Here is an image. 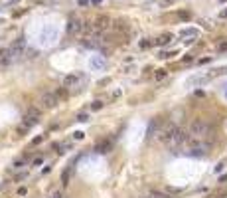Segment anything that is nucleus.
<instances>
[{"mask_svg": "<svg viewBox=\"0 0 227 198\" xmlns=\"http://www.w3.org/2000/svg\"><path fill=\"white\" fill-rule=\"evenodd\" d=\"M190 135L194 137V139H209L213 135V129H211V125H209L207 121H203V119H194L192 123H190Z\"/></svg>", "mask_w": 227, "mask_h": 198, "instance_id": "nucleus-1", "label": "nucleus"}, {"mask_svg": "<svg viewBox=\"0 0 227 198\" xmlns=\"http://www.w3.org/2000/svg\"><path fill=\"white\" fill-rule=\"evenodd\" d=\"M211 149V143L203 141V139H192L188 143V154L190 157H205Z\"/></svg>", "mask_w": 227, "mask_h": 198, "instance_id": "nucleus-2", "label": "nucleus"}, {"mask_svg": "<svg viewBox=\"0 0 227 198\" xmlns=\"http://www.w3.org/2000/svg\"><path fill=\"white\" fill-rule=\"evenodd\" d=\"M176 131H178V127L174 125V123H166V125L158 131V141L164 143V145H168V143L172 141V137H174Z\"/></svg>", "mask_w": 227, "mask_h": 198, "instance_id": "nucleus-3", "label": "nucleus"}, {"mask_svg": "<svg viewBox=\"0 0 227 198\" xmlns=\"http://www.w3.org/2000/svg\"><path fill=\"white\" fill-rule=\"evenodd\" d=\"M93 24H95V34H103V32L113 28L111 18H107V16H97V18L93 20Z\"/></svg>", "mask_w": 227, "mask_h": 198, "instance_id": "nucleus-4", "label": "nucleus"}, {"mask_svg": "<svg viewBox=\"0 0 227 198\" xmlns=\"http://www.w3.org/2000/svg\"><path fill=\"white\" fill-rule=\"evenodd\" d=\"M40 103H42L44 109H53V107L59 103V97L56 93H44V95H42V99H40Z\"/></svg>", "mask_w": 227, "mask_h": 198, "instance_id": "nucleus-5", "label": "nucleus"}, {"mask_svg": "<svg viewBox=\"0 0 227 198\" xmlns=\"http://www.w3.org/2000/svg\"><path fill=\"white\" fill-rule=\"evenodd\" d=\"M8 50H10V53H12V58H20V56L24 53V50H26V42H24V38H18L12 46L8 48Z\"/></svg>", "mask_w": 227, "mask_h": 198, "instance_id": "nucleus-6", "label": "nucleus"}, {"mask_svg": "<svg viewBox=\"0 0 227 198\" xmlns=\"http://www.w3.org/2000/svg\"><path fill=\"white\" fill-rule=\"evenodd\" d=\"M83 26H85V22L81 18H71L69 24H67V32L69 34H81V32H83Z\"/></svg>", "mask_w": 227, "mask_h": 198, "instance_id": "nucleus-7", "label": "nucleus"}, {"mask_svg": "<svg viewBox=\"0 0 227 198\" xmlns=\"http://www.w3.org/2000/svg\"><path fill=\"white\" fill-rule=\"evenodd\" d=\"M79 81H81V76H79V73H69V76H65V77L61 79V85H63L65 89H69V87H75Z\"/></svg>", "mask_w": 227, "mask_h": 198, "instance_id": "nucleus-8", "label": "nucleus"}, {"mask_svg": "<svg viewBox=\"0 0 227 198\" xmlns=\"http://www.w3.org/2000/svg\"><path fill=\"white\" fill-rule=\"evenodd\" d=\"M209 79H213L211 76H194V77H190V79H186V85L188 87H194V85H203V83H207Z\"/></svg>", "mask_w": 227, "mask_h": 198, "instance_id": "nucleus-9", "label": "nucleus"}, {"mask_svg": "<svg viewBox=\"0 0 227 198\" xmlns=\"http://www.w3.org/2000/svg\"><path fill=\"white\" fill-rule=\"evenodd\" d=\"M14 58H12V53H10L8 48H4V50H0V67H6L10 66V62H12Z\"/></svg>", "mask_w": 227, "mask_h": 198, "instance_id": "nucleus-10", "label": "nucleus"}, {"mask_svg": "<svg viewBox=\"0 0 227 198\" xmlns=\"http://www.w3.org/2000/svg\"><path fill=\"white\" fill-rule=\"evenodd\" d=\"M172 40H174V36H172V34H162L160 38L154 40V44H156V46H166V44H170Z\"/></svg>", "mask_w": 227, "mask_h": 198, "instance_id": "nucleus-11", "label": "nucleus"}, {"mask_svg": "<svg viewBox=\"0 0 227 198\" xmlns=\"http://www.w3.org/2000/svg\"><path fill=\"white\" fill-rule=\"evenodd\" d=\"M113 30H117V32H127L128 26H127L125 20H117V22H113Z\"/></svg>", "mask_w": 227, "mask_h": 198, "instance_id": "nucleus-12", "label": "nucleus"}, {"mask_svg": "<svg viewBox=\"0 0 227 198\" xmlns=\"http://www.w3.org/2000/svg\"><path fill=\"white\" fill-rule=\"evenodd\" d=\"M38 123H40V119H36V117H30V115L24 117V125L28 127V129H30V127H36Z\"/></svg>", "mask_w": 227, "mask_h": 198, "instance_id": "nucleus-13", "label": "nucleus"}, {"mask_svg": "<svg viewBox=\"0 0 227 198\" xmlns=\"http://www.w3.org/2000/svg\"><path fill=\"white\" fill-rule=\"evenodd\" d=\"M109 149H111V143H101V145H97V153H107V151H109Z\"/></svg>", "mask_w": 227, "mask_h": 198, "instance_id": "nucleus-14", "label": "nucleus"}, {"mask_svg": "<svg viewBox=\"0 0 227 198\" xmlns=\"http://www.w3.org/2000/svg\"><path fill=\"white\" fill-rule=\"evenodd\" d=\"M182 36H184V38H186V36H194V38H196V36H198V30H194V28L182 30Z\"/></svg>", "mask_w": 227, "mask_h": 198, "instance_id": "nucleus-15", "label": "nucleus"}, {"mask_svg": "<svg viewBox=\"0 0 227 198\" xmlns=\"http://www.w3.org/2000/svg\"><path fill=\"white\" fill-rule=\"evenodd\" d=\"M26 115H30V117H36V119H40V109H36V107H30L28 109V113Z\"/></svg>", "mask_w": 227, "mask_h": 198, "instance_id": "nucleus-16", "label": "nucleus"}, {"mask_svg": "<svg viewBox=\"0 0 227 198\" xmlns=\"http://www.w3.org/2000/svg\"><path fill=\"white\" fill-rule=\"evenodd\" d=\"M164 77H166V69H158V71H156V76H154L156 81H162Z\"/></svg>", "mask_w": 227, "mask_h": 198, "instance_id": "nucleus-17", "label": "nucleus"}, {"mask_svg": "<svg viewBox=\"0 0 227 198\" xmlns=\"http://www.w3.org/2000/svg\"><path fill=\"white\" fill-rule=\"evenodd\" d=\"M69 170H71V168H65V173H63V176H61L63 186H67V184H69V182H67V180H69Z\"/></svg>", "mask_w": 227, "mask_h": 198, "instance_id": "nucleus-18", "label": "nucleus"}, {"mask_svg": "<svg viewBox=\"0 0 227 198\" xmlns=\"http://www.w3.org/2000/svg\"><path fill=\"white\" fill-rule=\"evenodd\" d=\"M103 105H105L103 101H95V103L91 105V109H93V111H101V109H103Z\"/></svg>", "mask_w": 227, "mask_h": 198, "instance_id": "nucleus-19", "label": "nucleus"}, {"mask_svg": "<svg viewBox=\"0 0 227 198\" xmlns=\"http://www.w3.org/2000/svg\"><path fill=\"white\" fill-rule=\"evenodd\" d=\"M77 121H81V123L89 121V115H87V113H79V115H77Z\"/></svg>", "mask_w": 227, "mask_h": 198, "instance_id": "nucleus-20", "label": "nucleus"}, {"mask_svg": "<svg viewBox=\"0 0 227 198\" xmlns=\"http://www.w3.org/2000/svg\"><path fill=\"white\" fill-rule=\"evenodd\" d=\"M152 46V42H148V40H142L140 42V48H142V50H146V48H150Z\"/></svg>", "mask_w": 227, "mask_h": 198, "instance_id": "nucleus-21", "label": "nucleus"}, {"mask_svg": "<svg viewBox=\"0 0 227 198\" xmlns=\"http://www.w3.org/2000/svg\"><path fill=\"white\" fill-rule=\"evenodd\" d=\"M83 137H85V133H81V131H75L73 133V139H77V141H81Z\"/></svg>", "mask_w": 227, "mask_h": 198, "instance_id": "nucleus-22", "label": "nucleus"}, {"mask_svg": "<svg viewBox=\"0 0 227 198\" xmlns=\"http://www.w3.org/2000/svg\"><path fill=\"white\" fill-rule=\"evenodd\" d=\"M18 133H20V135H26V133H28V127H26V125L18 127Z\"/></svg>", "mask_w": 227, "mask_h": 198, "instance_id": "nucleus-23", "label": "nucleus"}, {"mask_svg": "<svg viewBox=\"0 0 227 198\" xmlns=\"http://www.w3.org/2000/svg\"><path fill=\"white\" fill-rule=\"evenodd\" d=\"M219 18H221V20H227V8H223V10L219 12Z\"/></svg>", "mask_w": 227, "mask_h": 198, "instance_id": "nucleus-24", "label": "nucleus"}, {"mask_svg": "<svg viewBox=\"0 0 227 198\" xmlns=\"http://www.w3.org/2000/svg\"><path fill=\"white\" fill-rule=\"evenodd\" d=\"M26 192H28V190H26L24 186H20V188H18V194H20V196H26Z\"/></svg>", "mask_w": 227, "mask_h": 198, "instance_id": "nucleus-25", "label": "nucleus"}, {"mask_svg": "<svg viewBox=\"0 0 227 198\" xmlns=\"http://www.w3.org/2000/svg\"><path fill=\"white\" fill-rule=\"evenodd\" d=\"M42 141H44V137H36V139H34V141H32V143H34V145H40Z\"/></svg>", "mask_w": 227, "mask_h": 198, "instance_id": "nucleus-26", "label": "nucleus"}, {"mask_svg": "<svg viewBox=\"0 0 227 198\" xmlns=\"http://www.w3.org/2000/svg\"><path fill=\"white\" fill-rule=\"evenodd\" d=\"M227 50V42H223V44H219V52H225Z\"/></svg>", "mask_w": 227, "mask_h": 198, "instance_id": "nucleus-27", "label": "nucleus"}, {"mask_svg": "<svg viewBox=\"0 0 227 198\" xmlns=\"http://www.w3.org/2000/svg\"><path fill=\"white\" fill-rule=\"evenodd\" d=\"M51 198H63V194H61V192H53Z\"/></svg>", "mask_w": 227, "mask_h": 198, "instance_id": "nucleus-28", "label": "nucleus"}, {"mask_svg": "<svg viewBox=\"0 0 227 198\" xmlns=\"http://www.w3.org/2000/svg\"><path fill=\"white\" fill-rule=\"evenodd\" d=\"M180 18H186L188 20V18H190V14H188V12H180Z\"/></svg>", "mask_w": 227, "mask_h": 198, "instance_id": "nucleus-29", "label": "nucleus"}, {"mask_svg": "<svg viewBox=\"0 0 227 198\" xmlns=\"http://www.w3.org/2000/svg\"><path fill=\"white\" fill-rule=\"evenodd\" d=\"M166 2H174V0H166Z\"/></svg>", "mask_w": 227, "mask_h": 198, "instance_id": "nucleus-30", "label": "nucleus"}, {"mask_svg": "<svg viewBox=\"0 0 227 198\" xmlns=\"http://www.w3.org/2000/svg\"><path fill=\"white\" fill-rule=\"evenodd\" d=\"M219 2H227V0H219Z\"/></svg>", "mask_w": 227, "mask_h": 198, "instance_id": "nucleus-31", "label": "nucleus"}]
</instances>
